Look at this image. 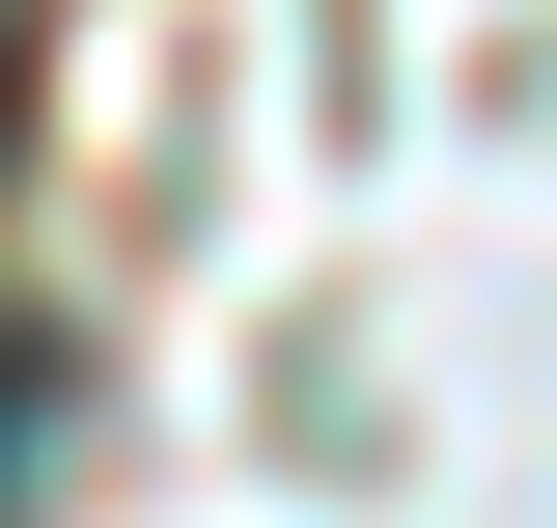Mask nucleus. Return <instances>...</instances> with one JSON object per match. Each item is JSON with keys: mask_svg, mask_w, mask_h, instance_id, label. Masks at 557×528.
Returning a JSON list of instances; mask_svg holds the SVG:
<instances>
[{"mask_svg": "<svg viewBox=\"0 0 557 528\" xmlns=\"http://www.w3.org/2000/svg\"><path fill=\"white\" fill-rule=\"evenodd\" d=\"M28 417H57V334H0V445H28Z\"/></svg>", "mask_w": 557, "mask_h": 528, "instance_id": "obj_1", "label": "nucleus"}]
</instances>
